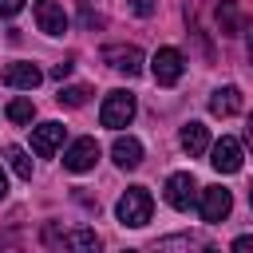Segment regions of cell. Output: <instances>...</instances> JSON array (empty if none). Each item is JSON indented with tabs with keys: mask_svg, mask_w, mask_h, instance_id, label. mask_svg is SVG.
I'll return each mask as SVG.
<instances>
[{
	"mask_svg": "<svg viewBox=\"0 0 253 253\" xmlns=\"http://www.w3.org/2000/svg\"><path fill=\"white\" fill-rule=\"evenodd\" d=\"M111 158H115L119 170H134V166L142 162V142L130 138V134H119V138L111 142Z\"/></svg>",
	"mask_w": 253,
	"mask_h": 253,
	"instance_id": "cell-13",
	"label": "cell"
},
{
	"mask_svg": "<svg viewBox=\"0 0 253 253\" xmlns=\"http://www.w3.org/2000/svg\"><path fill=\"white\" fill-rule=\"evenodd\" d=\"M32 12H36V28H40L43 36H63V32H67V12H63L55 0H36Z\"/></svg>",
	"mask_w": 253,
	"mask_h": 253,
	"instance_id": "cell-11",
	"label": "cell"
},
{
	"mask_svg": "<svg viewBox=\"0 0 253 253\" xmlns=\"http://www.w3.org/2000/svg\"><path fill=\"white\" fill-rule=\"evenodd\" d=\"M63 138H67V126L63 123H40V126H32V150L40 158H51L63 146Z\"/></svg>",
	"mask_w": 253,
	"mask_h": 253,
	"instance_id": "cell-10",
	"label": "cell"
},
{
	"mask_svg": "<svg viewBox=\"0 0 253 253\" xmlns=\"http://www.w3.org/2000/svg\"><path fill=\"white\" fill-rule=\"evenodd\" d=\"M95 162H99V142L95 138H75L63 150V170H71V174H87Z\"/></svg>",
	"mask_w": 253,
	"mask_h": 253,
	"instance_id": "cell-8",
	"label": "cell"
},
{
	"mask_svg": "<svg viewBox=\"0 0 253 253\" xmlns=\"http://www.w3.org/2000/svg\"><path fill=\"white\" fill-rule=\"evenodd\" d=\"M103 63L111 67V71H119V75H142V67H146V55L134 47V43H107L103 47Z\"/></svg>",
	"mask_w": 253,
	"mask_h": 253,
	"instance_id": "cell-4",
	"label": "cell"
},
{
	"mask_svg": "<svg viewBox=\"0 0 253 253\" xmlns=\"http://www.w3.org/2000/svg\"><path fill=\"white\" fill-rule=\"evenodd\" d=\"M182 71H186V59H182L178 47H158V51H154V59H150V75H154L158 87H174V83L182 79Z\"/></svg>",
	"mask_w": 253,
	"mask_h": 253,
	"instance_id": "cell-5",
	"label": "cell"
},
{
	"mask_svg": "<svg viewBox=\"0 0 253 253\" xmlns=\"http://www.w3.org/2000/svg\"><path fill=\"white\" fill-rule=\"evenodd\" d=\"M249 202H253V190H249Z\"/></svg>",
	"mask_w": 253,
	"mask_h": 253,
	"instance_id": "cell-28",
	"label": "cell"
},
{
	"mask_svg": "<svg viewBox=\"0 0 253 253\" xmlns=\"http://www.w3.org/2000/svg\"><path fill=\"white\" fill-rule=\"evenodd\" d=\"M134 111H138V103H134L130 91H111L103 99V107H99V123L111 126V130H123V126H130Z\"/></svg>",
	"mask_w": 253,
	"mask_h": 253,
	"instance_id": "cell-2",
	"label": "cell"
},
{
	"mask_svg": "<svg viewBox=\"0 0 253 253\" xmlns=\"http://www.w3.org/2000/svg\"><path fill=\"white\" fill-rule=\"evenodd\" d=\"M229 210H233V194H229L225 186H206V190L198 194V213H202V221L217 225V221L229 217Z\"/></svg>",
	"mask_w": 253,
	"mask_h": 253,
	"instance_id": "cell-6",
	"label": "cell"
},
{
	"mask_svg": "<svg viewBox=\"0 0 253 253\" xmlns=\"http://www.w3.org/2000/svg\"><path fill=\"white\" fill-rule=\"evenodd\" d=\"M83 24H87V28H99V16H95L87 4H83Z\"/></svg>",
	"mask_w": 253,
	"mask_h": 253,
	"instance_id": "cell-25",
	"label": "cell"
},
{
	"mask_svg": "<svg viewBox=\"0 0 253 253\" xmlns=\"http://www.w3.org/2000/svg\"><path fill=\"white\" fill-rule=\"evenodd\" d=\"M217 28H221V36H237V32L245 28L233 0H221V4H217Z\"/></svg>",
	"mask_w": 253,
	"mask_h": 253,
	"instance_id": "cell-16",
	"label": "cell"
},
{
	"mask_svg": "<svg viewBox=\"0 0 253 253\" xmlns=\"http://www.w3.org/2000/svg\"><path fill=\"white\" fill-rule=\"evenodd\" d=\"M43 245L95 253V249H99V233H95V229H59V225H47V229H43Z\"/></svg>",
	"mask_w": 253,
	"mask_h": 253,
	"instance_id": "cell-3",
	"label": "cell"
},
{
	"mask_svg": "<svg viewBox=\"0 0 253 253\" xmlns=\"http://www.w3.org/2000/svg\"><path fill=\"white\" fill-rule=\"evenodd\" d=\"M241 32H245V47H249V55H253V24H245Z\"/></svg>",
	"mask_w": 253,
	"mask_h": 253,
	"instance_id": "cell-26",
	"label": "cell"
},
{
	"mask_svg": "<svg viewBox=\"0 0 253 253\" xmlns=\"http://www.w3.org/2000/svg\"><path fill=\"white\" fill-rule=\"evenodd\" d=\"M40 79H43V71H40L36 63H8V67H4V83L16 87V91H36Z\"/></svg>",
	"mask_w": 253,
	"mask_h": 253,
	"instance_id": "cell-12",
	"label": "cell"
},
{
	"mask_svg": "<svg viewBox=\"0 0 253 253\" xmlns=\"http://www.w3.org/2000/svg\"><path fill=\"white\" fill-rule=\"evenodd\" d=\"M8 198V178H4V170H0V202Z\"/></svg>",
	"mask_w": 253,
	"mask_h": 253,
	"instance_id": "cell-27",
	"label": "cell"
},
{
	"mask_svg": "<svg viewBox=\"0 0 253 253\" xmlns=\"http://www.w3.org/2000/svg\"><path fill=\"white\" fill-rule=\"evenodd\" d=\"M20 8H24V0H0V16H4V20H8V16H16Z\"/></svg>",
	"mask_w": 253,
	"mask_h": 253,
	"instance_id": "cell-23",
	"label": "cell"
},
{
	"mask_svg": "<svg viewBox=\"0 0 253 253\" xmlns=\"http://www.w3.org/2000/svg\"><path fill=\"white\" fill-rule=\"evenodd\" d=\"M210 166L217 174H237L241 170V142L229 138V134H221L217 142H210Z\"/></svg>",
	"mask_w": 253,
	"mask_h": 253,
	"instance_id": "cell-7",
	"label": "cell"
},
{
	"mask_svg": "<svg viewBox=\"0 0 253 253\" xmlns=\"http://www.w3.org/2000/svg\"><path fill=\"white\" fill-rule=\"evenodd\" d=\"M4 158H8V166L16 170V178L32 182V158H28V150H24V146H8V150H4Z\"/></svg>",
	"mask_w": 253,
	"mask_h": 253,
	"instance_id": "cell-17",
	"label": "cell"
},
{
	"mask_svg": "<svg viewBox=\"0 0 253 253\" xmlns=\"http://www.w3.org/2000/svg\"><path fill=\"white\" fill-rule=\"evenodd\" d=\"M233 249H237V253H253V237H237Z\"/></svg>",
	"mask_w": 253,
	"mask_h": 253,
	"instance_id": "cell-24",
	"label": "cell"
},
{
	"mask_svg": "<svg viewBox=\"0 0 253 253\" xmlns=\"http://www.w3.org/2000/svg\"><path fill=\"white\" fill-rule=\"evenodd\" d=\"M158 249H206V241L194 237V233H182V237H162Z\"/></svg>",
	"mask_w": 253,
	"mask_h": 253,
	"instance_id": "cell-20",
	"label": "cell"
},
{
	"mask_svg": "<svg viewBox=\"0 0 253 253\" xmlns=\"http://www.w3.org/2000/svg\"><path fill=\"white\" fill-rule=\"evenodd\" d=\"M150 213H154V198H150L146 186H130V190L115 202V217H119V225H126V229H142V225L150 221Z\"/></svg>",
	"mask_w": 253,
	"mask_h": 253,
	"instance_id": "cell-1",
	"label": "cell"
},
{
	"mask_svg": "<svg viewBox=\"0 0 253 253\" xmlns=\"http://www.w3.org/2000/svg\"><path fill=\"white\" fill-rule=\"evenodd\" d=\"M8 119H12V123H20V126H28V123L36 119V103H32V99H24V95H20V99H12V103H8Z\"/></svg>",
	"mask_w": 253,
	"mask_h": 253,
	"instance_id": "cell-19",
	"label": "cell"
},
{
	"mask_svg": "<svg viewBox=\"0 0 253 253\" xmlns=\"http://www.w3.org/2000/svg\"><path fill=\"white\" fill-rule=\"evenodd\" d=\"M71 67H75L71 59H63V63H55V67H51V79H59V83H63V79L71 75Z\"/></svg>",
	"mask_w": 253,
	"mask_h": 253,
	"instance_id": "cell-22",
	"label": "cell"
},
{
	"mask_svg": "<svg viewBox=\"0 0 253 253\" xmlns=\"http://www.w3.org/2000/svg\"><path fill=\"white\" fill-rule=\"evenodd\" d=\"M178 142H182V150H186L190 158H198V154L210 150V130H206L202 123H186V126L178 130Z\"/></svg>",
	"mask_w": 253,
	"mask_h": 253,
	"instance_id": "cell-15",
	"label": "cell"
},
{
	"mask_svg": "<svg viewBox=\"0 0 253 253\" xmlns=\"http://www.w3.org/2000/svg\"><path fill=\"white\" fill-rule=\"evenodd\" d=\"M237 111H241V87L225 83V87H217V91L210 95V115L229 119V115H237Z\"/></svg>",
	"mask_w": 253,
	"mask_h": 253,
	"instance_id": "cell-14",
	"label": "cell"
},
{
	"mask_svg": "<svg viewBox=\"0 0 253 253\" xmlns=\"http://www.w3.org/2000/svg\"><path fill=\"white\" fill-rule=\"evenodd\" d=\"M154 8H158V0H130V12H134V16H142V20H146V16H154Z\"/></svg>",
	"mask_w": 253,
	"mask_h": 253,
	"instance_id": "cell-21",
	"label": "cell"
},
{
	"mask_svg": "<svg viewBox=\"0 0 253 253\" xmlns=\"http://www.w3.org/2000/svg\"><path fill=\"white\" fill-rule=\"evenodd\" d=\"M87 95H91V87L87 83H71V87H59V107H83L87 103Z\"/></svg>",
	"mask_w": 253,
	"mask_h": 253,
	"instance_id": "cell-18",
	"label": "cell"
},
{
	"mask_svg": "<svg viewBox=\"0 0 253 253\" xmlns=\"http://www.w3.org/2000/svg\"><path fill=\"white\" fill-rule=\"evenodd\" d=\"M166 202H170L174 210H190V206L198 202V182H194L190 170H178V174L166 178Z\"/></svg>",
	"mask_w": 253,
	"mask_h": 253,
	"instance_id": "cell-9",
	"label": "cell"
}]
</instances>
